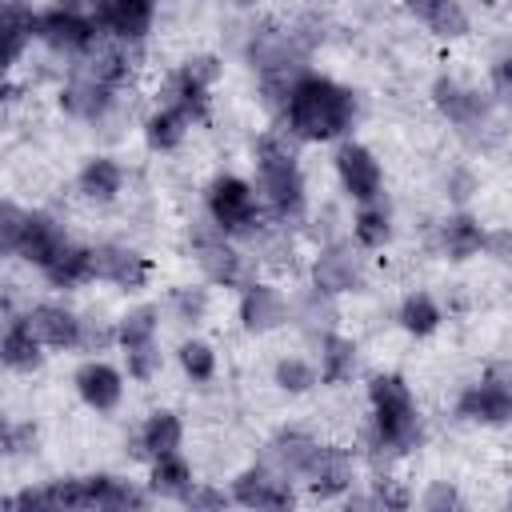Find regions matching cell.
I'll use <instances>...</instances> for the list:
<instances>
[{"label": "cell", "instance_id": "1", "mask_svg": "<svg viewBox=\"0 0 512 512\" xmlns=\"http://www.w3.org/2000/svg\"><path fill=\"white\" fill-rule=\"evenodd\" d=\"M288 120L304 140H332L352 120V92L332 80L304 76L288 96Z\"/></svg>", "mask_w": 512, "mask_h": 512}, {"label": "cell", "instance_id": "2", "mask_svg": "<svg viewBox=\"0 0 512 512\" xmlns=\"http://www.w3.org/2000/svg\"><path fill=\"white\" fill-rule=\"evenodd\" d=\"M368 392H372V404H376L380 444H388L392 452H408L420 440V424H416V408H412L408 384L400 376H376Z\"/></svg>", "mask_w": 512, "mask_h": 512}, {"label": "cell", "instance_id": "3", "mask_svg": "<svg viewBox=\"0 0 512 512\" xmlns=\"http://www.w3.org/2000/svg\"><path fill=\"white\" fill-rule=\"evenodd\" d=\"M260 180H264L268 200H272L280 212H296V208H300L304 188H300L296 160H292V152L280 148L276 140H260Z\"/></svg>", "mask_w": 512, "mask_h": 512}, {"label": "cell", "instance_id": "4", "mask_svg": "<svg viewBox=\"0 0 512 512\" xmlns=\"http://www.w3.org/2000/svg\"><path fill=\"white\" fill-rule=\"evenodd\" d=\"M208 208H212V220L216 228L224 232H248L252 220H256V200H252V188L236 176H220L208 192Z\"/></svg>", "mask_w": 512, "mask_h": 512}, {"label": "cell", "instance_id": "5", "mask_svg": "<svg viewBox=\"0 0 512 512\" xmlns=\"http://www.w3.org/2000/svg\"><path fill=\"white\" fill-rule=\"evenodd\" d=\"M460 416L468 420H484V424H504L512 420V376L504 368H496L484 384L468 388L460 396Z\"/></svg>", "mask_w": 512, "mask_h": 512}, {"label": "cell", "instance_id": "6", "mask_svg": "<svg viewBox=\"0 0 512 512\" xmlns=\"http://www.w3.org/2000/svg\"><path fill=\"white\" fill-rule=\"evenodd\" d=\"M92 32H96V24L84 20L72 4H68V8H52V12H44V16L36 20V36H40L44 44H52L56 52L88 48V44H92Z\"/></svg>", "mask_w": 512, "mask_h": 512}, {"label": "cell", "instance_id": "7", "mask_svg": "<svg viewBox=\"0 0 512 512\" xmlns=\"http://www.w3.org/2000/svg\"><path fill=\"white\" fill-rule=\"evenodd\" d=\"M96 24L112 28L124 40H140L152 20V0H92Z\"/></svg>", "mask_w": 512, "mask_h": 512}, {"label": "cell", "instance_id": "8", "mask_svg": "<svg viewBox=\"0 0 512 512\" xmlns=\"http://www.w3.org/2000/svg\"><path fill=\"white\" fill-rule=\"evenodd\" d=\"M148 272H152V264L128 248H96L92 252V276L112 280L120 288H140L148 280Z\"/></svg>", "mask_w": 512, "mask_h": 512}, {"label": "cell", "instance_id": "9", "mask_svg": "<svg viewBox=\"0 0 512 512\" xmlns=\"http://www.w3.org/2000/svg\"><path fill=\"white\" fill-rule=\"evenodd\" d=\"M336 164H340V180H344V188H348L356 200H372V196H376V188H380V164L372 160L368 148H360V144H344L340 156H336Z\"/></svg>", "mask_w": 512, "mask_h": 512}, {"label": "cell", "instance_id": "10", "mask_svg": "<svg viewBox=\"0 0 512 512\" xmlns=\"http://www.w3.org/2000/svg\"><path fill=\"white\" fill-rule=\"evenodd\" d=\"M192 244H196V260H200V268H204L212 280L232 284V280L240 276V256L224 244V228H220V232H212V228H196Z\"/></svg>", "mask_w": 512, "mask_h": 512}, {"label": "cell", "instance_id": "11", "mask_svg": "<svg viewBox=\"0 0 512 512\" xmlns=\"http://www.w3.org/2000/svg\"><path fill=\"white\" fill-rule=\"evenodd\" d=\"M64 248H68V244H64L60 228H56L48 216H28L24 236H20V244H16V252H20L24 260H32V264L48 268V264H52V260H56Z\"/></svg>", "mask_w": 512, "mask_h": 512}, {"label": "cell", "instance_id": "12", "mask_svg": "<svg viewBox=\"0 0 512 512\" xmlns=\"http://www.w3.org/2000/svg\"><path fill=\"white\" fill-rule=\"evenodd\" d=\"M312 276H316V288L320 292H348V288H360V264L352 256V248H328L316 264H312Z\"/></svg>", "mask_w": 512, "mask_h": 512}, {"label": "cell", "instance_id": "13", "mask_svg": "<svg viewBox=\"0 0 512 512\" xmlns=\"http://www.w3.org/2000/svg\"><path fill=\"white\" fill-rule=\"evenodd\" d=\"M304 476L312 480V492L316 496H336L352 480V460L340 448H316V456H312V464H308Z\"/></svg>", "mask_w": 512, "mask_h": 512}, {"label": "cell", "instance_id": "14", "mask_svg": "<svg viewBox=\"0 0 512 512\" xmlns=\"http://www.w3.org/2000/svg\"><path fill=\"white\" fill-rule=\"evenodd\" d=\"M28 328L44 340V344H56V348H68V344H80V320L64 308H52V304H40L32 308L28 316Z\"/></svg>", "mask_w": 512, "mask_h": 512}, {"label": "cell", "instance_id": "15", "mask_svg": "<svg viewBox=\"0 0 512 512\" xmlns=\"http://www.w3.org/2000/svg\"><path fill=\"white\" fill-rule=\"evenodd\" d=\"M240 316H244V328H248V332H268V328H276V324L284 320V300H280L276 288L252 284V288L244 292Z\"/></svg>", "mask_w": 512, "mask_h": 512}, {"label": "cell", "instance_id": "16", "mask_svg": "<svg viewBox=\"0 0 512 512\" xmlns=\"http://www.w3.org/2000/svg\"><path fill=\"white\" fill-rule=\"evenodd\" d=\"M236 500L240 504H248V508H288L292 504V492L280 484V480H272L268 472H244L240 480H236Z\"/></svg>", "mask_w": 512, "mask_h": 512}, {"label": "cell", "instance_id": "17", "mask_svg": "<svg viewBox=\"0 0 512 512\" xmlns=\"http://www.w3.org/2000/svg\"><path fill=\"white\" fill-rule=\"evenodd\" d=\"M436 36H464L468 32V16L456 0H404Z\"/></svg>", "mask_w": 512, "mask_h": 512}, {"label": "cell", "instance_id": "18", "mask_svg": "<svg viewBox=\"0 0 512 512\" xmlns=\"http://www.w3.org/2000/svg\"><path fill=\"white\" fill-rule=\"evenodd\" d=\"M76 388L92 408H112L120 400V376L108 364H84L76 372Z\"/></svg>", "mask_w": 512, "mask_h": 512}, {"label": "cell", "instance_id": "19", "mask_svg": "<svg viewBox=\"0 0 512 512\" xmlns=\"http://www.w3.org/2000/svg\"><path fill=\"white\" fill-rule=\"evenodd\" d=\"M64 108L72 112V116H100L104 108H108V84H100L96 76H88V72H80L68 88H64Z\"/></svg>", "mask_w": 512, "mask_h": 512}, {"label": "cell", "instance_id": "20", "mask_svg": "<svg viewBox=\"0 0 512 512\" xmlns=\"http://www.w3.org/2000/svg\"><path fill=\"white\" fill-rule=\"evenodd\" d=\"M436 104H440V112L444 116H452L456 124H472V120H480L484 116V104H480V96L476 92H468V88H460V84H452V80H436Z\"/></svg>", "mask_w": 512, "mask_h": 512}, {"label": "cell", "instance_id": "21", "mask_svg": "<svg viewBox=\"0 0 512 512\" xmlns=\"http://www.w3.org/2000/svg\"><path fill=\"white\" fill-rule=\"evenodd\" d=\"M4 364L8 368H20V372H32L40 364V336L28 328V320H16L4 336Z\"/></svg>", "mask_w": 512, "mask_h": 512}, {"label": "cell", "instance_id": "22", "mask_svg": "<svg viewBox=\"0 0 512 512\" xmlns=\"http://www.w3.org/2000/svg\"><path fill=\"white\" fill-rule=\"evenodd\" d=\"M44 276H48L52 284H60V288L80 284V280L92 276V252H84V248H64V252L44 268Z\"/></svg>", "mask_w": 512, "mask_h": 512}, {"label": "cell", "instance_id": "23", "mask_svg": "<svg viewBox=\"0 0 512 512\" xmlns=\"http://www.w3.org/2000/svg\"><path fill=\"white\" fill-rule=\"evenodd\" d=\"M316 448H320L316 440H308V436H300V432H284V436L272 440V460H280L288 472H308Z\"/></svg>", "mask_w": 512, "mask_h": 512}, {"label": "cell", "instance_id": "24", "mask_svg": "<svg viewBox=\"0 0 512 512\" xmlns=\"http://www.w3.org/2000/svg\"><path fill=\"white\" fill-rule=\"evenodd\" d=\"M80 188H84L88 200H112L120 192V168L112 160H92L80 172Z\"/></svg>", "mask_w": 512, "mask_h": 512}, {"label": "cell", "instance_id": "25", "mask_svg": "<svg viewBox=\"0 0 512 512\" xmlns=\"http://www.w3.org/2000/svg\"><path fill=\"white\" fill-rule=\"evenodd\" d=\"M152 492L160 496H184L188 492V464L168 452V456H156V468H152Z\"/></svg>", "mask_w": 512, "mask_h": 512}, {"label": "cell", "instance_id": "26", "mask_svg": "<svg viewBox=\"0 0 512 512\" xmlns=\"http://www.w3.org/2000/svg\"><path fill=\"white\" fill-rule=\"evenodd\" d=\"M36 20L40 16H32L20 0H8L4 4V36H8V60H16L20 56V48H24V40L36 32Z\"/></svg>", "mask_w": 512, "mask_h": 512}, {"label": "cell", "instance_id": "27", "mask_svg": "<svg viewBox=\"0 0 512 512\" xmlns=\"http://www.w3.org/2000/svg\"><path fill=\"white\" fill-rule=\"evenodd\" d=\"M176 444H180V420L172 412H156L144 424V448L152 456H168V452H176Z\"/></svg>", "mask_w": 512, "mask_h": 512}, {"label": "cell", "instance_id": "28", "mask_svg": "<svg viewBox=\"0 0 512 512\" xmlns=\"http://www.w3.org/2000/svg\"><path fill=\"white\" fill-rule=\"evenodd\" d=\"M444 244H448V252L456 260H464V256H472L484 244V232H480V224L472 216H456V220L444 224Z\"/></svg>", "mask_w": 512, "mask_h": 512}, {"label": "cell", "instance_id": "29", "mask_svg": "<svg viewBox=\"0 0 512 512\" xmlns=\"http://www.w3.org/2000/svg\"><path fill=\"white\" fill-rule=\"evenodd\" d=\"M184 124H188V112H180V108L168 104L164 112H156V116L148 120V140H152L156 148H172V144H180Z\"/></svg>", "mask_w": 512, "mask_h": 512}, {"label": "cell", "instance_id": "30", "mask_svg": "<svg viewBox=\"0 0 512 512\" xmlns=\"http://www.w3.org/2000/svg\"><path fill=\"white\" fill-rule=\"evenodd\" d=\"M400 324H404L408 332L424 336V332H432V328L440 324V312H436V304H432L428 296H408L404 308H400Z\"/></svg>", "mask_w": 512, "mask_h": 512}, {"label": "cell", "instance_id": "31", "mask_svg": "<svg viewBox=\"0 0 512 512\" xmlns=\"http://www.w3.org/2000/svg\"><path fill=\"white\" fill-rule=\"evenodd\" d=\"M352 344L348 340H340V336H324V368H320V376L328 380V384H336V380H344L348 372H352Z\"/></svg>", "mask_w": 512, "mask_h": 512}, {"label": "cell", "instance_id": "32", "mask_svg": "<svg viewBox=\"0 0 512 512\" xmlns=\"http://www.w3.org/2000/svg\"><path fill=\"white\" fill-rule=\"evenodd\" d=\"M88 76H96L100 84H116V80H124V72H128V60H124V52L120 48H96V56L88 60V68H84Z\"/></svg>", "mask_w": 512, "mask_h": 512}, {"label": "cell", "instance_id": "33", "mask_svg": "<svg viewBox=\"0 0 512 512\" xmlns=\"http://www.w3.org/2000/svg\"><path fill=\"white\" fill-rule=\"evenodd\" d=\"M152 332H156V312H152V308H136V312H128L124 324H120V340H124V348L148 344Z\"/></svg>", "mask_w": 512, "mask_h": 512}, {"label": "cell", "instance_id": "34", "mask_svg": "<svg viewBox=\"0 0 512 512\" xmlns=\"http://www.w3.org/2000/svg\"><path fill=\"white\" fill-rule=\"evenodd\" d=\"M356 236H360V244L380 248V244L388 240V216H384L380 208H364V212L356 216Z\"/></svg>", "mask_w": 512, "mask_h": 512}, {"label": "cell", "instance_id": "35", "mask_svg": "<svg viewBox=\"0 0 512 512\" xmlns=\"http://www.w3.org/2000/svg\"><path fill=\"white\" fill-rule=\"evenodd\" d=\"M180 364H184V372H188L192 380H208V376H212V348L192 340V344L180 348Z\"/></svg>", "mask_w": 512, "mask_h": 512}, {"label": "cell", "instance_id": "36", "mask_svg": "<svg viewBox=\"0 0 512 512\" xmlns=\"http://www.w3.org/2000/svg\"><path fill=\"white\" fill-rule=\"evenodd\" d=\"M24 224H28V216H24L16 204H4V208H0V240H4L8 252H16V244H20V236H24Z\"/></svg>", "mask_w": 512, "mask_h": 512}, {"label": "cell", "instance_id": "37", "mask_svg": "<svg viewBox=\"0 0 512 512\" xmlns=\"http://www.w3.org/2000/svg\"><path fill=\"white\" fill-rule=\"evenodd\" d=\"M276 380H280V388H288V392H304V388L316 380V372H312L304 360H284V364L276 368Z\"/></svg>", "mask_w": 512, "mask_h": 512}, {"label": "cell", "instance_id": "38", "mask_svg": "<svg viewBox=\"0 0 512 512\" xmlns=\"http://www.w3.org/2000/svg\"><path fill=\"white\" fill-rule=\"evenodd\" d=\"M156 364H160V352L152 348V340H148V344H136V348H128V372H132V376L148 380Z\"/></svg>", "mask_w": 512, "mask_h": 512}, {"label": "cell", "instance_id": "39", "mask_svg": "<svg viewBox=\"0 0 512 512\" xmlns=\"http://www.w3.org/2000/svg\"><path fill=\"white\" fill-rule=\"evenodd\" d=\"M456 504H460V496L448 484H432L424 496V508H456Z\"/></svg>", "mask_w": 512, "mask_h": 512}, {"label": "cell", "instance_id": "40", "mask_svg": "<svg viewBox=\"0 0 512 512\" xmlns=\"http://www.w3.org/2000/svg\"><path fill=\"white\" fill-rule=\"evenodd\" d=\"M176 308H180L184 320H196L204 312V292H180L176 296Z\"/></svg>", "mask_w": 512, "mask_h": 512}, {"label": "cell", "instance_id": "41", "mask_svg": "<svg viewBox=\"0 0 512 512\" xmlns=\"http://www.w3.org/2000/svg\"><path fill=\"white\" fill-rule=\"evenodd\" d=\"M492 80H496V92L512 104V56H504L500 64H496V72H492Z\"/></svg>", "mask_w": 512, "mask_h": 512}, {"label": "cell", "instance_id": "42", "mask_svg": "<svg viewBox=\"0 0 512 512\" xmlns=\"http://www.w3.org/2000/svg\"><path fill=\"white\" fill-rule=\"evenodd\" d=\"M492 252H496V260H504V264H512V232H492L488 240H484Z\"/></svg>", "mask_w": 512, "mask_h": 512}, {"label": "cell", "instance_id": "43", "mask_svg": "<svg viewBox=\"0 0 512 512\" xmlns=\"http://www.w3.org/2000/svg\"><path fill=\"white\" fill-rule=\"evenodd\" d=\"M184 500H188L192 508H220V504H224V496H220V492H208V488H200V492H184Z\"/></svg>", "mask_w": 512, "mask_h": 512}, {"label": "cell", "instance_id": "44", "mask_svg": "<svg viewBox=\"0 0 512 512\" xmlns=\"http://www.w3.org/2000/svg\"><path fill=\"white\" fill-rule=\"evenodd\" d=\"M240 4H248V0H240Z\"/></svg>", "mask_w": 512, "mask_h": 512}]
</instances>
